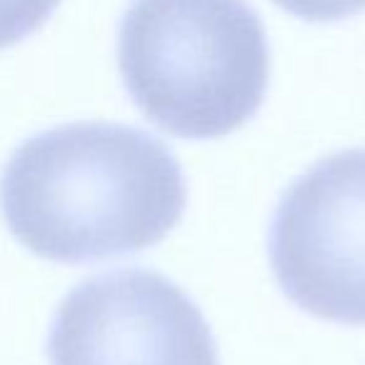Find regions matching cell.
Segmentation results:
<instances>
[{
  "label": "cell",
  "mask_w": 365,
  "mask_h": 365,
  "mask_svg": "<svg viewBox=\"0 0 365 365\" xmlns=\"http://www.w3.org/2000/svg\"><path fill=\"white\" fill-rule=\"evenodd\" d=\"M0 210L38 258L101 263L150 248L180 223L185 178L168 145L138 128L71 123L16 148Z\"/></svg>",
  "instance_id": "6da1fadb"
},
{
  "label": "cell",
  "mask_w": 365,
  "mask_h": 365,
  "mask_svg": "<svg viewBox=\"0 0 365 365\" xmlns=\"http://www.w3.org/2000/svg\"><path fill=\"white\" fill-rule=\"evenodd\" d=\"M273 3L308 23H333L365 11V0H273Z\"/></svg>",
  "instance_id": "8992f818"
},
{
  "label": "cell",
  "mask_w": 365,
  "mask_h": 365,
  "mask_svg": "<svg viewBox=\"0 0 365 365\" xmlns=\"http://www.w3.org/2000/svg\"><path fill=\"white\" fill-rule=\"evenodd\" d=\"M58 6L61 0H0V51L33 36Z\"/></svg>",
  "instance_id": "5b68a950"
},
{
  "label": "cell",
  "mask_w": 365,
  "mask_h": 365,
  "mask_svg": "<svg viewBox=\"0 0 365 365\" xmlns=\"http://www.w3.org/2000/svg\"><path fill=\"white\" fill-rule=\"evenodd\" d=\"M270 265L305 313L365 325V148L323 158L290 182L270 225Z\"/></svg>",
  "instance_id": "3957f363"
},
{
  "label": "cell",
  "mask_w": 365,
  "mask_h": 365,
  "mask_svg": "<svg viewBox=\"0 0 365 365\" xmlns=\"http://www.w3.org/2000/svg\"><path fill=\"white\" fill-rule=\"evenodd\" d=\"M51 365H220L200 308L173 280L125 268L83 280L58 305Z\"/></svg>",
  "instance_id": "277c9868"
},
{
  "label": "cell",
  "mask_w": 365,
  "mask_h": 365,
  "mask_svg": "<svg viewBox=\"0 0 365 365\" xmlns=\"http://www.w3.org/2000/svg\"><path fill=\"white\" fill-rule=\"evenodd\" d=\"M118 68L160 130L213 140L263 106L270 51L245 0H133L118 28Z\"/></svg>",
  "instance_id": "7a4b0ae2"
}]
</instances>
